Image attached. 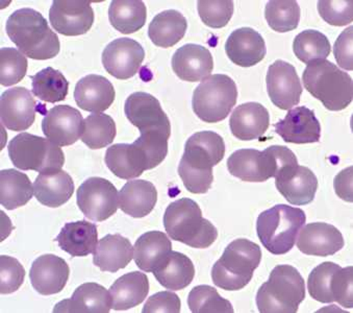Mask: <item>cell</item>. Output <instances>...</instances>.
<instances>
[{
    "instance_id": "obj_16",
    "label": "cell",
    "mask_w": 353,
    "mask_h": 313,
    "mask_svg": "<svg viewBox=\"0 0 353 313\" xmlns=\"http://www.w3.org/2000/svg\"><path fill=\"white\" fill-rule=\"evenodd\" d=\"M83 126L85 120L81 112L67 104L47 111L42 122L45 136L59 146L74 144L83 135Z\"/></svg>"
},
{
    "instance_id": "obj_32",
    "label": "cell",
    "mask_w": 353,
    "mask_h": 313,
    "mask_svg": "<svg viewBox=\"0 0 353 313\" xmlns=\"http://www.w3.org/2000/svg\"><path fill=\"white\" fill-rule=\"evenodd\" d=\"M63 251L72 257H85L94 253L97 247V227L85 220L68 222L57 237Z\"/></svg>"
},
{
    "instance_id": "obj_24",
    "label": "cell",
    "mask_w": 353,
    "mask_h": 313,
    "mask_svg": "<svg viewBox=\"0 0 353 313\" xmlns=\"http://www.w3.org/2000/svg\"><path fill=\"white\" fill-rule=\"evenodd\" d=\"M116 92L113 84L101 75H90L77 82L74 90L77 107L92 113L107 111L114 100Z\"/></svg>"
},
{
    "instance_id": "obj_1",
    "label": "cell",
    "mask_w": 353,
    "mask_h": 313,
    "mask_svg": "<svg viewBox=\"0 0 353 313\" xmlns=\"http://www.w3.org/2000/svg\"><path fill=\"white\" fill-rule=\"evenodd\" d=\"M225 143L211 131L198 132L188 139L179 165V173L188 191L207 193L214 181L213 167L223 160Z\"/></svg>"
},
{
    "instance_id": "obj_22",
    "label": "cell",
    "mask_w": 353,
    "mask_h": 313,
    "mask_svg": "<svg viewBox=\"0 0 353 313\" xmlns=\"http://www.w3.org/2000/svg\"><path fill=\"white\" fill-rule=\"evenodd\" d=\"M275 185L290 204L305 206L315 198L318 180L311 169L297 165L279 173Z\"/></svg>"
},
{
    "instance_id": "obj_6",
    "label": "cell",
    "mask_w": 353,
    "mask_h": 313,
    "mask_svg": "<svg viewBox=\"0 0 353 313\" xmlns=\"http://www.w3.org/2000/svg\"><path fill=\"white\" fill-rule=\"evenodd\" d=\"M305 298V280L291 265H277L256 294L262 313H296Z\"/></svg>"
},
{
    "instance_id": "obj_5",
    "label": "cell",
    "mask_w": 353,
    "mask_h": 313,
    "mask_svg": "<svg viewBox=\"0 0 353 313\" xmlns=\"http://www.w3.org/2000/svg\"><path fill=\"white\" fill-rule=\"evenodd\" d=\"M262 260L260 245L248 239L232 241L212 269V279L218 287L228 292L248 285Z\"/></svg>"
},
{
    "instance_id": "obj_15",
    "label": "cell",
    "mask_w": 353,
    "mask_h": 313,
    "mask_svg": "<svg viewBox=\"0 0 353 313\" xmlns=\"http://www.w3.org/2000/svg\"><path fill=\"white\" fill-rule=\"evenodd\" d=\"M145 59L142 45L136 40L119 38L110 43L103 53L105 70L118 79H128L140 70Z\"/></svg>"
},
{
    "instance_id": "obj_50",
    "label": "cell",
    "mask_w": 353,
    "mask_h": 313,
    "mask_svg": "<svg viewBox=\"0 0 353 313\" xmlns=\"http://www.w3.org/2000/svg\"><path fill=\"white\" fill-rule=\"evenodd\" d=\"M353 26L342 32L334 43V54L336 63L345 70H353Z\"/></svg>"
},
{
    "instance_id": "obj_34",
    "label": "cell",
    "mask_w": 353,
    "mask_h": 313,
    "mask_svg": "<svg viewBox=\"0 0 353 313\" xmlns=\"http://www.w3.org/2000/svg\"><path fill=\"white\" fill-rule=\"evenodd\" d=\"M116 311L128 310L144 302L149 292L148 277L141 272H132L116 280L110 290Z\"/></svg>"
},
{
    "instance_id": "obj_38",
    "label": "cell",
    "mask_w": 353,
    "mask_h": 313,
    "mask_svg": "<svg viewBox=\"0 0 353 313\" xmlns=\"http://www.w3.org/2000/svg\"><path fill=\"white\" fill-rule=\"evenodd\" d=\"M32 93L46 102H62L68 94L69 82L61 71L47 67L30 77Z\"/></svg>"
},
{
    "instance_id": "obj_8",
    "label": "cell",
    "mask_w": 353,
    "mask_h": 313,
    "mask_svg": "<svg viewBox=\"0 0 353 313\" xmlns=\"http://www.w3.org/2000/svg\"><path fill=\"white\" fill-rule=\"evenodd\" d=\"M12 163L21 171L50 173L62 169L65 163L64 151L49 139L21 133L9 144Z\"/></svg>"
},
{
    "instance_id": "obj_13",
    "label": "cell",
    "mask_w": 353,
    "mask_h": 313,
    "mask_svg": "<svg viewBox=\"0 0 353 313\" xmlns=\"http://www.w3.org/2000/svg\"><path fill=\"white\" fill-rule=\"evenodd\" d=\"M49 20L56 32L64 36H81L91 30L94 11L89 1L56 0L49 11Z\"/></svg>"
},
{
    "instance_id": "obj_17",
    "label": "cell",
    "mask_w": 353,
    "mask_h": 313,
    "mask_svg": "<svg viewBox=\"0 0 353 313\" xmlns=\"http://www.w3.org/2000/svg\"><path fill=\"white\" fill-rule=\"evenodd\" d=\"M37 102L24 87L7 90L0 97L1 122L14 132L28 130L36 120Z\"/></svg>"
},
{
    "instance_id": "obj_43",
    "label": "cell",
    "mask_w": 353,
    "mask_h": 313,
    "mask_svg": "<svg viewBox=\"0 0 353 313\" xmlns=\"http://www.w3.org/2000/svg\"><path fill=\"white\" fill-rule=\"evenodd\" d=\"M28 59L19 49L3 47L0 50V84L9 87L21 82L28 73Z\"/></svg>"
},
{
    "instance_id": "obj_33",
    "label": "cell",
    "mask_w": 353,
    "mask_h": 313,
    "mask_svg": "<svg viewBox=\"0 0 353 313\" xmlns=\"http://www.w3.org/2000/svg\"><path fill=\"white\" fill-rule=\"evenodd\" d=\"M152 274L159 283L167 290H181L193 281L195 267L185 254L171 251Z\"/></svg>"
},
{
    "instance_id": "obj_9",
    "label": "cell",
    "mask_w": 353,
    "mask_h": 313,
    "mask_svg": "<svg viewBox=\"0 0 353 313\" xmlns=\"http://www.w3.org/2000/svg\"><path fill=\"white\" fill-rule=\"evenodd\" d=\"M236 98L238 90L234 79L225 75H214L196 88L192 107L199 120L216 124L228 117L236 106Z\"/></svg>"
},
{
    "instance_id": "obj_14",
    "label": "cell",
    "mask_w": 353,
    "mask_h": 313,
    "mask_svg": "<svg viewBox=\"0 0 353 313\" xmlns=\"http://www.w3.org/2000/svg\"><path fill=\"white\" fill-rule=\"evenodd\" d=\"M266 82L269 97L279 109L291 110L299 104L302 85L293 65L275 61L269 67Z\"/></svg>"
},
{
    "instance_id": "obj_41",
    "label": "cell",
    "mask_w": 353,
    "mask_h": 313,
    "mask_svg": "<svg viewBox=\"0 0 353 313\" xmlns=\"http://www.w3.org/2000/svg\"><path fill=\"white\" fill-rule=\"evenodd\" d=\"M265 17L275 32H291L299 24L300 7L294 0H273L267 3Z\"/></svg>"
},
{
    "instance_id": "obj_12",
    "label": "cell",
    "mask_w": 353,
    "mask_h": 313,
    "mask_svg": "<svg viewBox=\"0 0 353 313\" xmlns=\"http://www.w3.org/2000/svg\"><path fill=\"white\" fill-rule=\"evenodd\" d=\"M230 175L244 182L262 183L277 175L276 165L270 147L260 151L256 149H239L228 160Z\"/></svg>"
},
{
    "instance_id": "obj_51",
    "label": "cell",
    "mask_w": 353,
    "mask_h": 313,
    "mask_svg": "<svg viewBox=\"0 0 353 313\" xmlns=\"http://www.w3.org/2000/svg\"><path fill=\"white\" fill-rule=\"evenodd\" d=\"M352 171V167H348V169L341 171L334 179V189H336V194L342 200L349 202H353Z\"/></svg>"
},
{
    "instance_id": "obj_20",
    "label": "cell",
    "mask_w": 353,
    "mask_h": 313,
    "mask_svg": "<svg viewBox=\"0 0 353 313\" xmlns=\"http://www.w3.org/2000/svg\"><path fill=\"white\" fill-rule=\"evenodd\" d=\"M342 233L330 224L312 222L300 230L297 247L305 255L327 257L344 247Z\"/></svg>"
},
{
    "instance_id": "obj_48",
    "label": "cell",
    "mask_w": 353,
    "mask_h": 313,
    "mask_svg": "<svg viewBox=\"0 0 353 313\" xmlns=\"http://www.w3.org/2000/svg\"><path fill=\"white\" fill-rule=\"evenodd\" d=\"M352 282V267H348L346 269L340 267L334 274L330 282V290H332L334 301L338 302L344 308L353 307Z\"/></svg>"
},
{
    "instance_id": "obj_27",
    "label": "cell",
    "mask_w": 353,
    "mask_h": 313,
    "mask_svg": "<svg viewBox=\"0 0 353 313\" xmlns=\"http://www.w3.org/2000/svg\"><path fill=\"white\" fill-rule=\"evenodd\" d=\"M105 161L110 171L123 180L136 179L150 169L146 155L134 142L112 145L105 153Z\"/></svg>"
},
{
    "instance_id": "obj_25",
    "label": "cell",
    "mask_w": 353,
    "mask_h": 313,
    "mask_svg": "<svg viewBox=\"0 0 353 313\" xmlns=\"http://www.w3.org/2000/svg\"><path fill=\"white\" fill-rule=\"evenodd\" d=\"M270 126L268 110L259 102H246L236 108L230 120V131L239 140L261 138Z\"/></svg>"
},
{
    "instance_id": "obj_49",
    "label": "cell",
    "mask_w": 353,
    "mask_h": 313,
    "mask_svg": "<svg viewBox=\"0 0 353 313\" xmlns=\"http://www.w3.org/2000/svg\"><path fill=\"white\" fill-rule=\"evenodd\" d=\"M181 298L171 292H161L151 296L143 307V313H179Z\"/></svg>"
},
{
    "instance_id": "obj_7",
    "label": "cell",
    "mask_w": 353,
    "mask_h": 313,
    "mask_svg": "<svg viewBox=\"0 0 353 313\" xmlns=\"http://www.w3.org/2000/svg\"><path fill=\"white\" fill-rule=\"evenodd\" d=\"M305 222L307 216L301 209L276 205L260 214L256 232L265 249L274 255H285L293 249Z\"/></svg>"
},
{
    "instance_id": "obj_39",
    "label": "cell",
    "mask_w": 353,
    "mask_h": 313,
    "mask_svg": "<svg viewBox=\"0 0 353 313\" xmlns=\"http://www.w3.org/2000/svg\"><path fill=\"white\" fill-rule=\"evenodd\" d=\"M293 50L298 60L309 65L315 61L325 60L332 51L325 35L315 30H307L296 36Z\"/></svg>"
},
{
    "instance_id": "obj_26",
    "label": "cell",
    "mask_w": 353,
    "mask_h": 313,
    "mask_svg": "<svg viewBox=\"0 0 353 313\" xmlns=\"http://www.w3.org/2000/svg\"><path fill=\"white\" fill-rule=\"evenodd\" d=\"M113 308L111 292L97 283H85L68 300L58 303L54 312L108 313Z\"/></svg>"
},
{
    "instance_id": "obj_10",
    "label": "cell",
    "mask_w": 353,
    "mask_h": 313,
    "mask_svg": "<svg viewBox=\"0 0 353 313\" xmlns=\"http://www.w3.org/2000/svg\"><path fill=\"white\" fill-rule=\"evenodd\" d=\"M77 202L85 218L94 222H103L117 212L119 194L108 180L90 178L77 189Z\"/></svg>"
},
{
    "instance_id": "obj_42",
    "label": "cell",
    "mask_w": 353,
    "mask_h": 313,
    "mask_svg": "<svg viewBox=\"0 0 353 313\" xmlns=\"http://www.w3.org/2000/svg\"><path fill=\"white\" fill-rule=\"evenodd\" d=\"M190 310L194 313H232V303L222 298L216 288L209 285H198L188 296Z\"/></svg>"
},
{
    "instance_id": "obj_44",
    "label": "cell",
    "mask_w": 353,
    "mask_h": 313,
    "mask_svg": "<svg viewBox=\"0 0 353 313\" xmlns=\"http://www.w3.org/2000/svg\"><path fill=\"white\" fill-rule=\"evenodd\" d=\"M340 265L334 263H323L313 269L307 281L310 296L321 303L334 302L330 290L332 276L340 269Z\"/></svg>"
},
{
    "instance_id": "obj_46",
    "label": "cell",
    "mask_w": 353,
    "mask_h": 313,
    "mask_svg": "<svg viewBox=\"0 0 353 313\" xmlns=\"http://www.w3.org/2000/svg\"><path fill=\"white\" fill-rule=\"evenodd\" d=\"M26 269L15 258L0 257V292L1 294L17 292L24 282Z\"/></svg>"
},
{
    "instance_id": "obj_23",
    "label": "cell",
    "mask_w": 353,
    "mask_h": 313,
    "mask_svg": "<svg viewBox=\"0 0 353 313\" xmlns=\"http://www.w3.org/2000/svg\"><path fill=\"white\" fill-rule=\"evenodd\" d=\"M225 51L232 63L247 68L264 60L267 54L266 43L256 30L250 28H238L228 37Z\"/></svg>"
},
{
    "instance_id": "obj_4",
    "label": "cell",
    "mask_w": 353,
    "mask_h": 313,
    "mask_svg": "<svg viewBox=\"0 0 353 313\" xmlns=\"http://www.w3.org/2000/svg\"><path fill=\"white\" fill-rule=\"evenodd\" d=\"M305 89L330 111L346 109L353 99L352 79L327 60L310 63L302 75Z\"/></svg>"
},
{
    "instance_id": "obj_40",
    "label": "cell",
    "mask_w": 353,
    "mask_h": 313,
    "mask_svg": "<svg viewBox=\"0 0 353 313\" xmlns=\"http://www.w3.org/2000/svg\"><path fill=\"white\" fill-rule=\"evenodd\" d=\"M116 134V124L111 116L93 113L85 118L81 141L91 149H100L111 144Z\"/></svg>"
},
{
    "instance_id": "obj_18",
    "label": "cell",
    "mask_w": 353,
    "mask_h": 313,
    "mask_svg": "<svg viewBox=\"0 0 353 313\" xmlns=\"http://www.w3.org/2000/svg\"><path fill=\"white\" fill-rule=\"evenodd\" d=\"M70 269L63 258L45 254L34 260L30 271L32 287L43 296L59 294L68 282Z\"/></svg>"
},
{
    "instance_id": "obj_30",
    "label": "cell",
    "mask_w": 353,
    "mask_h": 313,
    "mask_svg": "<svg viewBox=\"0 0 353 313\" xmlns=\"http://www.w3.org/2000/svg\"><path fill=\"white\" fill-rule=\"evenodd\" d=\"M158 202V190L154 184L144 180L128 182L119 192L122 211L134 218L148 216Z\"/></svg>"
},
{
    "instance_id": "obj_35",
    "label": "cell",
    "mask_w": 353,
    "mask_h": 313,
    "mask_svg": "<svg viewBox=\"0 0 353 313\" xmlns=\"http://www.w3.org/2000/svg\"><path fill=\"white\" fill-rule=\"evenodd\" d=\"M187 28V19L181 12L167 10L158 14L149 24V38L157 46L169 48L185 37Z\"/></svg>"
},
{
    "instance_id": "obj_2",
    "label": "cell",
    "mask_w": 353,
    "mask_h": 313,
    "mask_svg": "<svg viewBox=\"0 0 353 313\" xmlns=\"http://www.w3.org/2000/svg\"><path fill=\"white\" fill-rule=\"evenodd\" d=\"M6 30L12 42L28 58L49 60L60 53L58 35L36 10L24 8L14 12L8 19Z\"/></svg>"
},
{
    "instance_id": "obj_19",
    "label": "cell",
    "mask_w": 353,
    "mask_h": 313,
    "mask_svg": "<svg viewBox=\"0 0 353 313\" xmlns=\"http://www.w3.org/2000/svg\"><path fill=\"white\" fill-rule=\"evenodd\" d=\"M275 133L285 142L295 144L319 142L321 126L315 112L307 107L290 110L283 120L274 124Z\"/></svg>"
},
{
    "instance_id": "obj_28",
    "label": "cell",
    "mask_w": 353,
    "mask_h": 313,
    "mask_svg": "<svg viewBox=\"0 0 353 313\" xmlns=\"http://www.w3.org/2000/svg\"><path fill=\"white\" fill-rule=\"evenodd\" d=\"M134 258V247L125 237L107 235L98 243L93 253V263L103 272L117 273L125 269Z\"/></svg>"
},
{
    "instance_id": "obj_21",
    "label": "cell",
    "mask_w": 353,
    "mask_h": 313,
    "mask_svg": "<svg viewBox=\"0 0 353 313\" xmlns=\"http://www.w3.org/2000/svg\"><path fill=\"white\" fill-rule=\"evenodd\" d=\"M175 75L185 82H201L213 73L214 60L211 51L198 44H185L172 57Z\"/></svg>"
},
{
    "instance_id": "obj_29",
    "label": "cell",
    "mask_w": 353,
    "mask_h": 313,
    "mask_svg": "<svg viewBox=\"0 0 353 313\" xmlns=\"http://www.w3.org/2000/svg\"><path fill=\"white\" fill-rule=\"evenodd\" d=\"M34 191L41 204L58 208L70 200L74 192V182L71 176L62 169L43 173L34 181Z\"/></svg>"
},
{
    "instance_id": "obj_45",
    "label": "cell",
    "mask_w": 353,
    "mask_h": 313,
    "mask_svg": "<svg viewBox=\"0 0 353 313\" xmlns=\"http://www.w3.org/2000/svg\"><path fill=\"white\" fill-rule=\"evenodd\" d=\"M198 14L205 26L212 28H222L228 26L234 15V3L224 1H203L197 3Z\"/></svg>"
},
{
    "instance_id": "obj_37",
    "label": "cell",
    "mask_w": 353,
    "mask_h": 313,
    "mask_svg": "<svg viewBox=\"0 0 353 313\" xmlns=\"http://www.w3.org/2000/svg\"><path fill=\"white\" fill-rule=\"evenodd\" d=\"M109 19L122 34H134L145 26L146 6L141 0H114L110 6Z\"/></svg>"
},
{
    "instance_id": "obj_3",
    "label": "cell",
    "mask_w": 353,
    "mask_h": 313,
    "mask_svg": "<svg viewBox=\"0 0 353 313\" xmlns=\"http://www.w3.org/2000/svg\"><path fill=\"white\" fill-rule=\"evenodd\" d=\"M164 226L171 239L194 249H208L218 237L216 227L203 218L199 205L191 198H181L169 205Z\"/></svg>"
},
{
    "instance_id": "obj_11",
    "label": "cell",
    "mask_w": 353,
    "mask_h": 313,
    "mask_svg": "<svg viewBox=\"0 0 353 313\" xmlns=\"http://www.w3.org/2000/svg\"><path fill=\"white\" fill-rule=\"evenodd\" d=\"M124 112L132 126L142 133L161 132L171 134L168 116L162 109L160 102L146 92L130 94L125 102Z\"/></svg>"
},
{
    "instance_id": "obj_47",
    "label": "cell",
    "mask_w": 353,
    "mask_h": 313,
    "mask_svg": "<svg viewBox=\"0 0 353 313\" xmlns=\"http://www.w3.org/2000/svg\"><path fill=\"white\" fill-rule=\"evenodd\" d=\"M318 12L330 26H347L353 20V3L350 0H321L318 3Z\"/></svg>"
},
{
    "instance_id": "obj_36",
    "label": "cell",
    "mask_w": 353,
    "mask_h": 313,
    "mask_svg": "<svg viewBox=\"0 0 353 313\" xmlns=\"http://www.w3.org/2000/svg\"><path fill=\"white\" fill-rule=\"evenodd\" d=\"M34 193L30 178L16 169L0 171V204L8 210H15L32 200Z\"/></svg>"
},
{
    "instance_id": "obj_31",
    "label": "cell",
    "mask_w": 353,
    "mask_h": 313,
    "mask_svg": "<svg viewBox=\"0 0 353 313\" xmlns=\"http://www.w3.org/2000/svg\"><path fill=\"white\" fill-rule=\"evenodd\" d=\"M172 251V243L165 233L151 231L139 237L134 245V259L141 271L152 273Z\"/></svg>"
}]
</instances>
